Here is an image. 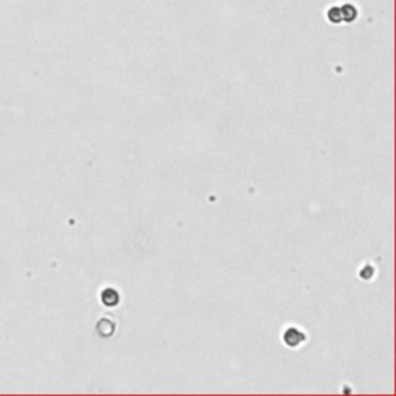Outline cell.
Here are the masks:
<instances>
[{
    "instance_id": "obj_1",
    "label": "cell",
    "mask_w": 396,
    "mask_h": 396,
    "mask_svg": "<svg viewBox=\"0 0 396 396\" xmlns=\"http://www.w3.org/2000/svg\"><path fill=\"white\" fill-rule=\"evenodd\" d=\"M283 339H285V342H287L290 347H296V345H299L300 340H303V334L299 333V331H297V330H294V328H290L288 331L285 333Z\"/></svg>"
},
{
    "instance_id": "obj_2",
    "label": "cell",
    "mask_w": 396,
    "mask_h": 396,
    "mask_svg": "<svg viewBox=\"0 0 396 396\" xmlns=\"http://www.w3.org/2000/svg\"><path fill=\"white\" fill-rule=\"evenodd\" d=\"M118 294H116V291H113V290H105L104 293H102V302L107 305V306H113V305H116L118 303Z\"/></svg>"
}]
</instances>
